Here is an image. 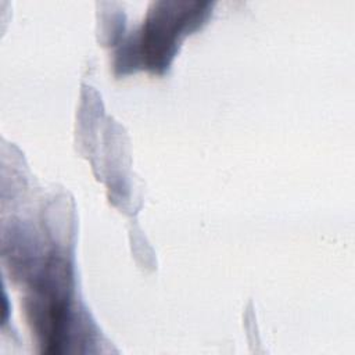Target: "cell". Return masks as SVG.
Returning <instances> with one entry per match:
<instances>
[{
	"label": "cell",
	"instance_id": "1",
	"mask_svg": "<svg viewBox=\"0 0 355 355\" xmlns=\"http://www.w3.org/2000/svg\"><path fill=\"white\" fill-rule=\"evenodd\" d=\"M201 3H161L159 10L153 11L141 32V57L148 67L158 68L168 64L176 46V40L189 25L197 24L204 11Z\"/></svg>",
	"mask_w": 355,
	"mask_h": 355
}]
</instances>
